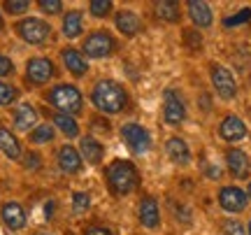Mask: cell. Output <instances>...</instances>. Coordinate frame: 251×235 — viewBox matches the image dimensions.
Listing matches in <instances>:
<instances>
[{"label":"cell","instance_id":"f1b7e54d","mask_svg":"<svg viewBox=\"0 0 251 235\" xmlns=\"http://www.w3.org/2000/svg\"><path fill=\"white\" fill-rule=\"evenodd\" d=\"M112 2L109 0H91L89 2V12L93 14L96 19H105V17H109V12H112Z\"/></svg>","mask_w":251,"mask_h":235},{"label":"cell","instance_id":"ab89813d","mask_svg":"<svg viewBox=\"0 0 251 235\" xmlns=\"http://www.w3.org/2000/svg\"><path fill=\"white\" fill-rule=\"evenodd\" d=\"M0 28H2V17H0Z\"/></svg>","mask_w":251,"mask_h":235},{"label":"cell","instance_id":"cb8c5ba5","mask_svg":"<svg viewBox=\"0 0 251 235\" xmlns=\"http://www.w3.org/2000/svg\"><path fill=\"white\" fill-rule=\"evenodd\" d=\"M0 152L7 156V158H12V161H19L21 158V142L17 140V135L9 131V128L0 126Z\"/></svg>","mask_w":251,"mask_h":235},{"label":"cell","instance_id":"277c9868","mask_svg":"<svg viewBox=\"0 0 251 235\" xmlns=\"http://www.w3.org/2000/svg\"><path fill=\"white\" fill-rule=\"evenodd\" d=\"M121 140H124V145L128 147L135 156L149 154V152H151V145H153L151 133L144 126L135 124V121H128V124L121 126Z\"/></svg>","mask_w":251,"mask_h":235},{"label":"cell","instance_id":"f546056e","mask_svg":"<svg viewBox=\"0 0 251 235\" xmlns=\"http://www.w3.org/2000/svg\"><path fill=\"white\" fill-rule=\"evenodd\" d=\"M221 233L224 235H247V228L237 219H226L221 221Z\"/></svg>","mask_w":251,"mask_h":235},{"label":"cell","instance_id":"b9f144b4","mask_svg":"<svg viewBox=\"0 0 251 235\" xmlns=\"http://www.w3.org/2000/svg\"><path fill=\"white\" fill-rule=\"evenodd\" d=\"M65 235H72V233H70V231H68V233H65Z\"/></svg>","mask_w":251,"mask_h":235},{"label":"cell","instance_id":"9c48e42d","mask_svg":"<svg viewBox=\"0 0 251 235\" xmlns=\"http://www.w3.org/2000/svg\"><path fill=\"white\" fill-rule=\"evenodd\" d=\"M216 200H219V208L224 209V212H228V214H240V212H244V209L249 208V196L237 184L221 186L219 193H216Z\"/></svg>","mask_w":251,"mask_h":235},{"label":"cell","instance_id":"8992f818","mask_svg":"<svg viewBox=\"0 0 251 235\" xmlns=\"http://www.w3.org/2000/svg\"><path fill=\"white\" fill-rule=\"evenodd\" d=\"M17 28V35L28 42V45H45L49 35H51V26L47 24L45 19H37V17H28V19H21L14 24Z\"/></svg>","mask_w":251,"mask_h":235},{"label":"cell","instance_id":"5b68a950","mask_svg":"<svg viewBox=\"0 0 251 235\" xmlns=\"http://www.w3.org/2000/svg\"><path fill=\"white\" fill-rule=\"evenodd\" d=\"M117 49V40L107 30H93L81 42V54L86 58H107Z\"/></svg>","mask_w":251,"mask_h":235},{"label":"cell","instance_id":"1f68e13d","mask_svg":"<svg viewBox=\"0 0 251 235\" xmlns=\"http://www.w3.org/2000/svg\"><path fill=\"white\" fill-rule=\"evenodd\" d=\"M37 7L42 9L45 14H61L63 2L61 0H37Z\"/></svg>","mask_w":251,"mask_h":235},{"label":"cell","instance_id":"3957f363","mask_svg":"<svg viewBox=\"0 0 251 235\" xmlns=\"http://www.w3.org/2000/svg\"><path fill=\"white\" fill-rule=\"evenodd\" d=\"M47 100L51 103V107H56V112L61 114H77L84 107V98L81 91L75 84H56L54 89L47 93Z\"/></svg>","mask_w":251,"mask_h":235},{"label":"cell","instance_id":"8d00e7d4","mask_svg":"<svg viewBox=\"0 0 251 235\" xmlns=\"http://www.w3.org/2000/svg\"><path fill=\"white\" fill-rule=\"evenodd\" d=\"M84 235H114V233L105 226H89V228H84Z\"/></svg>","mask_w":251,"mask_h":235},{"label":"cell","instance_id":"d6986e66","mask_svg":"<svg viewBox=\"0 0 251 235\" xmlns=\"http://www.w3.org/2000/svg\"><path fill=\"white\" fill-rule=\"evenodd\" d=\"M58 168H61L65 175H77L81 172V165H84V158H81L79 149H75L72 145H63L58 149Z\"/></svg>","mask_w":251,"mask_h":235},{"label":"cell","instance_id":"484cf974","mask_svg":"<svg viewBox=\"0 0 251 235\" xmlns=\"http://www.w3.org/2000/svg\"><path fill=\"white\" fill-rule=\"evenodd\" d=\"M54 137H56L54 124H40L37 128H33L28 133L30 145H49V142H54Z\"/></svg>","mask_w":251,"mask_h":235},{"label":"cell","instance_id":"6da1fadb","mask_svg":"<svg viewBox=\"0 0 251 235\" xmlns=\"http://www.w3.org/2000/svg\"><path fill=\"white\" fill-rule=\"evenodd\" d=\"M105 184L112 196L117 198H124V196H130L137 186H140V172L130 161L126 158H114L105 168Z\"/></svg>","mask_w":251,"mask_h":235},{"label":"cell","instance_id":"836d02e7","mask_svg":"<svg viewBox=\"0 0 251 235\" xmlns=\"http://www.w3.org/2000/svg\"><path fill=\"white\" fill-rule=\"evenodd\" d=\"M14 73V63H12V58L0 54V77H7V75Z\"/></svg>","mask_w":251,"mask_h":235},{"label":"cell","instance_id":"44dd1931","mask_svg":"<svg viewBox=\"0 0 251 235\" xmlns=\"http://www.w3.org/2000/svg\"><path fill=\"white\" fill-rule=\"evenodd\" d=\"M79 154L89 165H98V163L105 158V147L93 135H84L79 140Z\"/></svg>","mask_w":251,"mask_h":235},{"label":"cell","instance_id":"9a60e30c","mask_svg":"<svg viewBox=\"0 0 251 235\" xmlns=\"http://www.w3.org/2000/svg\"><path fill=\"white\" fill-rule=\"evenodd\" d=\"M0 219H2V224H5L9 231H21L28 221L26 209H24V205L17 203V200L2 203V208H0Z\"/></svg>","mask_w":251,"mask_h":235},{"label":"cell","instance_id":"30bf717a","mask_svg":"<svg viewBox=\"0 0 251 235\" xmlns=\"http://www.w3.org/2000/svg\"><path fill=\"white\" fill-rule=\"evenodd\" d=\"M247 135H249V126L244 124L242 117L226 114L221 119V124H219V137L224 140L226 145H237V142L247 140Z\"/></svg>","mask_w":251,"mask_h":235},{"label":"cell","instance_id":"d6a6232c","mask_svg":"<svg viewBox=\"0 0 251 235\" xmlns=\"http://www.w3.org/2000/svg\"><path fill=\"white\" fill-rule=\"evenodd\" d=\"M249 19H251V9L247 7V9H242L240 14H235V17H228V19H224V26H226V28L240 26V24H244V21H249Z\"/></svg>","mask_w":251,"mask_h":235},{"label":"cell","instance_id":"60d3db41","mask_svg":"<svg viewBox=\"0 0 251 235\" xmlns=\"http://www.w3.org/2000/svg\"><path fill=\"white\" fill-rule=\"evenodd\" d=\"M35 235H49V233H35Z\"/></svg>","mask_w":251,"mask_h":235},{"label":"cell","instance_id":"f35d334b","mask_svg":"<svg viewBox=\"0 0 251 235\" xmlns=\"http://www.w3.org/2000/svg\"><path fill=\"white\" fill-rule=\"evenodd\" d=\"M247 235H251V219H249V224H247Z\"/></svg>","mask_w":251,"mask_h":235},{"label":"cell","instance_id":"83f0119b","mask_svg":"<svg viewBox=\"0 0 251 235\" xmlns=\"http://www.w3.org/2000/svg\"><path fill=\"white\" fill-rule=\"evenodd\" d=\"M19 98V89H14L12 84L0 79V107H7Z\"/></svg>","mask_w":251,"mask_h":235},{"label":"cell","instance_id":"7402d4cb","mask_svg":"<svg viewBox=\"0 0 251 235\" xmlns=\"http://www.w3.org/2000/svg\"><path fill=\"white\" fill-rule=\"evenodd\" d=\"M61 33L68 40H75L84 33V14L79 9H70L65 17H63V24H61Z\"/></svg>","mask_w":251,"mask_h":235},{"label":"cell","instance_id":"4dcf8cb0","mask_svg":"<svg viewBox=\"0 0 251 235\" xmlns=\"http://www.w3.org/2000/svg\"><path fill=\"white\" fill-rule=\"evenodd\" d=\"M2 7H5L7 14H24V12H28L30 2H28V0H7Z\"/></svg>","mask_w":251,"mask_h":235},{"label":"cell","instance_id":"ac0fdd59","mask_svg":"<svg viewBox=\"0 0 251 235\" xmlns=\"http://www.w3.org/2000/svg\"><path fill=\"white\" fill-rule=\"evenodd\" d=\"M114 28H117L121 35L133 37L142 30V19L135 14L133 9H119L114 14Z\"/></svg>","mask_w":251,"mask_h":235},{"label":"cell","instance_id":"5bb4252c","mask_svg":"<svg viewBox=\"0 0 251 235\" xmlns=\"http://www.w3.org/2000/svg\"><path fill=\"white\" fill-rule=\"evenodd\" d=\"M165 154H168V158H170L175 165H181V168L191 165V161H193L191 147H188V142L179 135H172L165 140Z\"/></svg>","mask_w":251,"mask_h":235},{"label":"cell","instance_id":"7a4b0ae2","mask_svg":"<svg viewBox=\"0 0 251 235\" xmlns=\"http://www.w3.org/2000/svg\"><path fill=\"white\" fill-rule=\"evenodd\" d=\"M91 103L102 114H119L128 105V91L114 79H100L91 91Z\"/></svg>","mask_w":251,"mask_h":235},{"label":"cell","instance_id":"d590c367","mask_svg":"<svg viewBox=\"0 0 251 235\" xmlns=\"http://www.w3.org/2000/svg\"><path fill=\"white\" fill-rule=\"evenodd\" d=\"M26 168L28 170H37V168H40V154H35V152H28L26 154Z\"/></svg>","mask_w":251,"mask_h":235},{"label":"cell","instance_id":"e0dca14e","mask_svg":"<svg viewBox=\"0 0 251 235\" xmlns=\"http://www.w3.org/2000/svg\"><path fill=\"white\" fill-rule=\"evenodd\" d=\"M61 61L65 65V70L75 77H84V75L89 73V63H86V56L81 54L79 49H75V47H65L61 52Z\"/></svg>","mask_w":251,"mask_h":235},{"label":"cell","instance_id":"ffe728a7","mask_svg":"<svg viewBox=\"0 0 251 235\" xmlns=\"http://www.w3.org/2000/svg\"><path fill=\"white\" fill-rule=\"evenodd\" d=\"M40 114H37V109L30 105V103H19L17 109H14V126L19 128V131H33V128H37L40 124Z\"/></svg>","mask_w":251,"mask_h":235},{"label":"cell","instance_id":"ba28073f","mask_svg":"<svg viewBox=\"0 0 251 235\" xmlns=\"http://www.w3.org/2000/svg\"><path fill=\"white\" fill-rule=\"evenodd\" d=\"M209 81L214 86L216 96L221 100H235L237 98V79L235 75L221 63H212L209 65Z\"/></svg>","mask_w":251,"mask_h":235},{"label":"cell","instance_id":"8fae6325","mask_svg":"<svg viewBox=\"0 0 251 235\" xmlns=\"http://www.w3.org/2000/svg\"><path fill=\"white\" fill-rule=\"evenodd\" d=\"M226 170L233 180H249L251 177V158L240 147L226 149Z\"/></svg>","mask_w":251,"mask_h":235},{"label":"cell","instance_id":"52a82bcc","mask_svg":"<svg viewBox=\"0 0 251 235\" xmlns=\"http://www.w3.org/2000/svg\"><path fill=\"white\" fill-rule=\"evenodd\" d=\"M186 100L177 89L163 91V121L168 126H181L186 121Z\"/></svg>","mask_w":251,"mask_h":235},{"label":"cell","instance_id":"74e56055","mask_svg":"<svg viewBox=\"0 0 251 235\" xmlns=\"http://www.w3.org/2000/svg\"><path fill=\"white\" fill-rule=\"evenodd\" d=\"M244 191H247V196H249V203H251V180H249V184H247V189H244Z\"/></svg>","mask_w":251,"mask_h":235},{"label":"cell","instance_id":"7c38bea8","mask_svg":"<svg viewBox=\"0 0 251 235\" xmlns=\"http://www.w3.org/2000/svg\"><path fill=\"white\" fill-rule=\"evenodd\" d=\"M56 75L54 61L47 58V56H35V58H28L26 63V79L33 86H42Z\"/></svg>","mask_w":251,"mask_h":235},{"label":"cell","instance_id":"d4e9b609","mask_svg":"<svg viewBox=\"0 0 251 235\" xmlns=\"http://www.w3.org/2000/svg\"><path fill=\"white\" fill-rule=\"evenodd\" d=\"M51 121H54V128H58L65 137H77L79 135V124H77L75 117H70V114L54 112V114H51Z\"/></svg>","mask_w":251,"mask_h":235},{"label":"cell","instance_id":"4316f807","mask_svg":"<svg viewBox=\"0 0 251 235\" xmlns=\"http://www.w3.org/2000/svg\"><path fill=\"white\" fill-rule=\"evenodd\" d=\"M89 208H91V193H86V191H75V193H72V212L79 217V214H84Z\"/></svg>","mask_w":251,"mask_h":235},{"label":"cell","instance_id":"603a6c76","mask_svg":"<svg viewBox=\"0 0 251 235\" xmlns=\"http://www.w3.org/2000/svg\"><path fill=\"white\" fill-rule=\"evenodd\" d=\"M153 14L165 24H179L181 5L175 0H161V2H153Z\"/></svg>","mask_w":251,"mask_h":235},{"label":"cell","instance_id":"4fadbf2b","mask_svg":"<svg viewBox=\"0 0 251 235\" xmlns=\"http://www.w3.org/2000/svg\"><path fill=\"white\" fill-rule=\"evenodd\" d=\"M137 219L147 231H156L161 226V205L153 196H142L137 205Z\"/></svg>","mask_w":251,"mask_h":235},{"label":"cell","instance_id":"e575fe53","mask_svg":"<svg viewBox=\"0 0 251 235\" xmlns=\"http://www.w3.org/2000/svg\"><path fill=\"white\" fill-rule=\"evenodd\" d=\"M205 175H207V177H209V180L219 182V180H221V177H224V170H221L219 165H212V163H209V165H205Z\"/></svg>","mask_w":251,"mask_h":235},{"label":"cell","instance_id":"2e32d148","mask_svg":"<svg viewBox=\"0 0 251 235\" xmlns=\"http://www.w3.org/2000/svg\"><path fill=\"white\" fill-rule=\"evenodd\" d=\"M186 12H188V19L193 21V26H196L198 30L212 28V24H214V12H212V7H209L207 2H202V0H188Z\"/></svg>","mask_w":251,"mask_h":235}]
</instances>
